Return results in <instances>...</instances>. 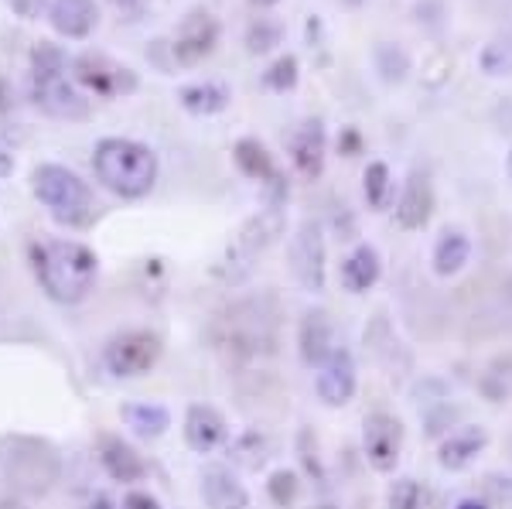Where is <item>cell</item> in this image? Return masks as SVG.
Listing matches in <instances>:
<instances>
[{
    "label": "cell",
    "mask_w": 512,
    "mask_h": 509,
    "mask_svg": "<svg viewBox=\"0 0 512 509\" xmlns=\"http://www.w3.org/2000/svg\"><path fill=\"white\" fill-rule=\"evenodd\" d=\"M400 451H403V424L400 417L393 414H369L366 424H362V455L366 462L373 465L376 472L390 475L400 462Z\"/></svg>",
    "instance_id": "8fae6325"
},
{
    "label": "cell",
    "mask_w": 512,
    "mask_h": 509,
    "mask_svg": "<svg viewBox=\"0 0 512 509\" xmlns=\"http://www.w3.org/2000/svg\"><path fill=\"white\" fill-rule=\"evenodd\" d=\"M216 45H219V21L209 11H188L175 31L171 52H175L178 65H198L216 52Z\"/></svg>",
    "instance_id": "7c38bea8"
},
{
    "label": "cell",
    "mask_w": 512,
    "mask_h": 509,
    "mask_svg": "<svg viewBox=\"0 0 512 509\" xmlns=\"http://www.w3.org/2000/svg\"><path fill=\"white\" fill-rule=\"evenodd\" d=\"M338 147H342L345 158H352V154H359V134H355V130H345V134L338 137Z\"/></svg>",
    "instance_id": "d590c367"
},
{
    "label": "cell",
    "mask_w": 512,
    "mask_h": 509,
    "mask_svg": "<svg viewBox=\"0 0 512 509\" xmlns=\"http://www.w3.org/2000/svg\"><path fill=\"white\" fill-rule=\"evenodd\" d=\"M386 506H390V509H437V506H441V496H437V489L427 486V482L403 475V479H396L390 486Z\"/></svg>",
    "instance_id": "4316f807"
},
{
    "label": "cell",
    "mask_w": 512,
    "mask_h": 509,
    "mask_svg": "<svg viewBox=\"0 0 512 509\" xmlns=\"http://www.w3.org/2000/svg\"><path fill=\"white\" fill-rule=\"evenodd\" d=\"M506 171H509V178H512V151H509V158H506Z\"/></svg>",
    "instance_id": "ee69618b"
},
{
    "label": "cell",
    "mask_w": 512,
    "mask_h": 509,
    "mask_svg": "<svg viewBox=\"0 0 512 509\" xmlns=\"http://www.w3.org/2000/svg\"><path fill=\"white\" fill-rule=\"evenodd\" d=\"M478 65H482L485 76H512V38H495L482 48L478 55Z\"/></svg>",
    "instance_id": "4dcf8cb0"
},
{
    "label": "cell",
    "mask_w": 512,
    "mask_h": 509,
    "mask_svg": "<svg viewBox=\"0 0 512 509\" xmlns=\"http://www.w3.org/2000/svg\"><path fill=\"white\" fill-rule=\"evenodd\" d=\"M120 509H161V503H158V496H151V492L134 489V492H127V496H123Z\"/></svg>",
    "instance_id": "e575fe53"
},
{
    "label": "cell",
    "mask_w": 512,
    "mask_h": 509,
    "mask_svg": "<svg viewBox=\"0 0 512 509\" xmlns=\"http://www.w3.org/2000/svg\"><path fill=\"white\" fill-rule=\"evenodd\" d=\"M277 45H280V24L256 18L250 28H246V48H250V55H267V52H274Z\"/></svg>",
    "instance_id": "d6a6232c"
},
{
    "label": "cell",
    "mask_w": 512,
    "mask_h": 509,
    "mask_svg": "<svg viewBox=\"0 0 512 509\" xmlns=\"http://www.w3.org/2000/svg\"><path fill=\"white\" fill-rule=\"evenodd\" d=\"M345 4H349V7H362L366 0H345Z\"/></svg>",
    "instance_id": "7bdbcfd3"
},
{
    "label": "cell",
    "mask_w": 512,
    "mask_h": 509,
    "mask_svg": "<svg viewBox=\"0 0 512 509\" xmlns=\"http://www.w3.org/2000/svg\"><path fill=\"white\" fill-rule=\"evenodd\" d=\"M158 359H161V339L154 332H144V328H130V332L113 335L103 349V366L113 376H120V380L151 373Z\"/></svg>",
    "instance_id": "ba28073f"
},
{
    "label": "cell",
    "mask_w": 512,
    "mask_h": 509,
    "mask_svg": "<svg viewBox=\"0 0 512 509\" xmlns=\"http://www.w3.org/2000/svg\"><path fill=\"white\" fill-rule=\"evenodd\" d=\"M454 509H489V503H485V499H461Z\"/></svg>",
    "instance_id": "ab89813d"
},
{
    "label": "cell",
    "mask_w": 512,
    "mask_h": 509,
    "mask_svg": "<svg viewBox=\"0 0 512 509\" xmlns=\"http://www.w3.org/2000/svg\"><path fill=\"white\" fill-rule=\"evenodd\" d=\"M325 154H328L325 123L304 120L291 137V161H294L297 175L308 178V182L321 178V171H325Z\"/></svg>",
    "instance_id": "9a60e30c"
},
{
    "label": "cell",
    "mask_w": 512,
    "mask_h": 509,
    "mask_svg": "<svg viewBox=\"0 0 512 509\" xmlns=\"http://www.w3.org/2000/svg\"><path fill=\"white\" fill-rule=\"evenodd\" d=\"M120 417L130 431L140 434V438H161V434L171 428V414H168V407H161V404H123Z\"/></svg>",
    "instance_id": "484cf974"
},
{
    "label": "cell",
    "mask_w": 512,
    "mask_h": 509,
    "mask_svg": "<svg viewBox=\"0 0 512 509\" xmlns=\"http://www.w3.org/2000/svg\"><path fill=\"white\" fill-rule=\"evenodd\" d=\"M297 79H301V72H297L294 55H280V59L263 72V86L274 89V93H291L297 86Z\"/></svg>",
    "instance_id": "1f68e13d"
},
{
    "label": "cell",
    "mask_w": 512,
    "mask_h": 509,
    "mask_svg": "<svg viewBox=\"0 0 512 509\" xmlns=\"http://www.w3.org/2000/svg\"><path fill=\"white\" fill-rule=\"evenodd\" d=\"M229 451H233L236 465H243V469H250V472H260L270 458V441H267V434H260V431H243Z\"/></svg>",
    "instance_id": "f546056e"
},
{
    "label": "cell",
    "mask_w": 512,
    "mask_h": 509,
    "mask_svg": "<svg viewBox=\"0 0 512 509\" xmlns=\"http://www.w3.org/2000/svg\"><path fill=\"white\" fill-rule=\"evenodd\" d=\"M212 342L233 359H263L277 349V308L270 298H246L219 311Z\"/></svg>",
    "instance_id": "7a4b0ae2"
},
{
    "label": "cell",
    "mask_w": 512,
    "mask_h": 509,
    "mask_svg": "<svg viewBox=\"0 0 512 509\" xmlns=\"http://www.w3.org/2000/svg\"><path fill=\"white\" fill-rule=\"evenodd\" d=\"M267 492H270V499H274V503H277L280 509H291V506H294V499H297V492H301L297 472H291V469H277L274 475H270Z\"/></svg>",
    "instance_id": "836d02e7"
},
{
    "label": "cell",
    "mask_w": 512,
    "mask_h": 509,
    "mask_svg": "<svg viewBox=\"0 0 512 509\" xmlns=\"http://www.w3.org/2000/svg\"><path fill=\"white\" fill-rule=\"evenodd\" d=\"M11 4L18 7V14H24V18H35V11H38V7L31 4V0H11Z\"/></svg>",
    "instance_id": "f35d334b"
},
{
    "label": "cell",
    "mask_w": 512,
    "mask_h": 509,
    "mask_svg": "<svg viewBox=\"0 0 512 509\" xmlns=\"http://www.w3.org/2000/svg\"><path fill=\"white\" fill-rule=\"evenodd\" d=\"M434 216V188L431 178L414 171L403 185V195L396 199V223L403 229H424Z\"/></svg>",
    "instance_id": "ffe728a7"
},
{
    "label": "cell",
    "mask_w": 512,
    "mask_h": 509,
    "mask_svg": "<svg viewBox=\"0 0 512 509\" xmlns=\"http://www.w3.org/2000/svg\"><path fill=\"white\" fill-rule=\"evenodd\" d=\"M379 277H383V260L373 243H359L342 260V287L349 294H366L369 287H376Z\"/></svg>",
    "instance_id": "603a6c76"
},
{
    "label": "cell",
    "mask_w": 512,
    "mask_h": 509,
    "mask_svg": "<svg viewBox=\"0 0 512 509\" xmlns=\"http://www.w3.org/2000/svg\"><path fill=\"white\" fill-rule=\"evenodd\" d=\"M31 192H35V199L45 205L55 223L69 226V229L93 223V216H96L93 188L82 182L72 168H65V164H52V161L38 164V168L31 171Z\"/></svg>",
    "instance_id": "5b68a950"
},
{
    "label": "cell",
    "mask_w": 512,
    "mask_h": 509,
    "mask_svg": "<svg viewBox=\"0 0 512 509\" xmlns=\"http://www.w3.org/2000/svg\"><path fill=\"white\" fill-rule=\"evenodd\" d=\"M11 469H7V479L11 486L28 489V492H45L59 479V455H55L48 445L31 438H18L14 441V455L7 458Z\"/></svg>",
    "instance_id": "30bf717a"
},
{
    "label": "cell",
    "mask_w": 512,
    "mask_h": 509,
    "mask_svg": "<svg viewBox=\"0 0 512 509\" xmlns=\"http://www.w3.org/2000/svg\"><path fill=\"white\" fill-rule=\"evenodd\" d=\"M485 445H489V431L478 428V424H465V428L451 431L448 438L441 441L437 462H441V469H448V472H465L468 465L485 451Z\"/></svg>",
    "instance_id": "d6986e66"
},
{
    "label": "cell",
    "mask_w": 512,
    "mask_h": 509,
    "mask_svg": "<svg viewBox=\"0 0 512 509\" xmlns=\"http://www.w3.org/2000/svg\"><path fill=\"white\" fill-rule=\"evenodd\" d=\"M31 89L35 100L48 117L55 120H86L89 117V93L69 76V59L62 48L41 45L31 52Z\"/></svg>",
    "instance_id": "277c9868"
},
{
    "label": "cell",
    "mask_w": 512,
    "mask_h": 509,
    "mask_svg": "<svg viewBox=\"0 0 512 509\" xmlns=\"http://www.w3.org/2000/svg\"><path fill=\"white\" fill-rule=\"evenodd\" d=\"M31 267L41 291L59 305H79L89 298L99 274V260L86 243L76 240H45L31 246Z\"/></svg>",
    "instance_id": "6da1fadb"
},
{
    "label": "cell",
    "mask_w": 512,
    "mask_h": 509,
    "mask_svg": "<svg viewBox=\"0 0 512 509\" xmlns=\"http://www.w3.org/2000/svg\"><path fill=\"white\" fill-rule=\"evenodd\" d=\"M113 4H117L120 11H127V14H140L147 7V0H113Z\"/></svg>",
    "instance_id": "8d00e7d4"
},
{
    "label": "cell",
    "mask_w": 512,
    "mask_h": 509,
    "mask_svg": "<svg viewBox=\"0 0 512 509\" xmlns=\"http://www.w3.org/2000/svg\"><path fill=\"white\" fill-rule=\"evenodd\" d=\"M315 390L318 400L325 407H345L352 404L355 390H359V369H355V359L349 349L338 346L325 363L318 366L315 376Z\"/></svg>",
    "instance_id": "4fadbf2b"
},
{
    "label": "cell",
    "mask_w": 512,
    "mask_h": 509,
    "mask_svg": "<svg viewBox=\"0 0 512 509\" xmlns=\"http://www.w3.org/2000/svg\"><path fill=\"white\" fill-rule=\"evenodd\" d=\"M48 24H52L55 35L82 41L96 31L99 7L96 0H52L48 4Z\"/></svg>",
    "instance_id": "e0dca14e"
},
{
    "label": "cell",
    "mask_w": 512,
    "mask_h": 509,
    "mask_svg": "<svg viewBox=\"0 0 512 509\" xmlns=\"http://www.w3.org/2000/svg\"><path fill=\"white\" fill-rule=\"evenodd\" d=\"M86 509H117V506H113V499L106 496V492H99V496L89 499V506H86Z\"/></svg>",
    "instance_id": "74e56055"
},
{
    "label": "cell",
    "mask_w": 512,
    "mask_h": 509,
    "mask_svg": "<svg viewBox=\"0 0 512 509\" xmlns=\"http://www.w3.org/2000/svg\"><path fill=\"white\" fill-rule=\"evenodd\" d=\"M291 270L308 294H321L328 284V246L325 229L315 219H304L291 236Z\"/></svg>",
    "instance_id": "52a82bcc"
},
{
    "label": "cell",
    "mask_w": 512,
    "mask_h": 509,
    "mask_svg": "<svg viewBox=\"0 0 512 509\" xmlns=\"http://www.w3.org/2000/svg\"><path fill=\"white\" fill-rule=\"evenodd\" d=\"M373 62H376L379 79L390 82V86H396V82H403L410 76V55H407V48H400L396 41H379L376 52H373Z\"/></svg>",
    "instance_id": "f1b7e54d"
},
{
    "label": "cell",
    "mask_w": 512,
    "mask_h": 509,
    "mask_svg": "<svg viewBox=\"0 0 512 509\" xmlns=\"http://www.w3.org/2000/svg\"><path fill=\"white\" fill-rule=\"evenodd\" d=\"M72 76L86 93L103 96V100H117V96H130L137 89L134 69L113 62L103 52H82L72 59Z\"/></svg>",
    "instance_id": "9c48e42d"
},
{
    "label": "cell",
    "mask_w": 512,
    "mask_h": 509,
    "mask_svg": "<svg viewBox=\"0 0 512 509\" xmlns=\"http://www.w3.org/2000/svg\"><path fill=\"white\" fill-rule=\"evenodd\" d=\"M297 346H301V359L308 366H321L328 356L338 349L335 346V322L328 311H308L301 318V328H297Z\"/></svg>",
    "instance_id": "ac0fdd59"
},
{
    "label": "cell",
    "mask_w": 512,
    "mask_h": 509,
    "mask_svg": "<svg viewBox=\"0 0 512 509\" xmlns=\"http://www.w3.org/2000/svg\"><path fill=\"white\" fill-rule=\"evenodd\" d=\"M362 195H366V202H369V209H373V212L390 209V199H393L390 164H386V161H369L366 175H362Z\"/></svg>",
    "instance_id": "83f0119b"
},
{
    "label": "cell",
    "mask_w": 512,
    "mask_h": 509,
    "mask_svg": "<svg viewBox=\"0 0 512 509\" xmlns=\"http://www.w3.org/2000/svg\"><path fill=\"white\" fill-rule=\"evenodd\" d=\"M226 438H229V424L216 407L192 404L185 410V441L192 451H198V455H209V451L226 445Z\"/></svg>",
    "instance_id": "2e32d148"
},
{
    "label": "cell",
    "mask_w": 512,
    "mask_h": 509,
    "mask_svg": "<svg viewBox=\"0 0 512 509\" xmlns=\"http://www.w3.org/2000/svg\"><path fill=\"white\" fill-rule=\"evenodd\" d=\"M93 171L106 192L120 199H144L158 182V154L130 137H103L93 151Z\"/></svg>",
    "instance_id": "3957f363"
},
{
    "label": "cell",
    "mask_w": 512,
    "mask_h": 509,
    "mask_svg": "<svg viewBox=\"0 0 512 509\" xmlns=\"http://www.w3.org/2000/svg\"><path fill=\"white\" fill-rule=\"evenodd\" d=\"M233 100L226 82H216V79H205V82H192V86H181L178 89V103L185 106L192 117H216L222 113Z\"/></svg>",
    "instance_id": "cb8c5ba5"
},
{
    "label": "cell",
    "mask_w": 512,
    "mask_h": 509,
    "mask_svg": "<svg viewBox=\"0 0 512 509\" xmlns=\"http://www.w3.org/2000/svg\"><path fill=\"white\" fill-rule=\"evenodd\" d=\"M99 462H103L106 475L117 482H140L147 475L144 458L123 438H117V434H103L99 438Z\"/></svg>",
    "instance_id": "7402d4cb"
},
{
    "label": "cell",
    "mask_w": 512,
    "mask_h": 509,
    "mask_svg": "<svg viewBox=\"0 0 512 509\" xmlns=\"http://www.w3.org/2000/svg\"><path fill=\"white\" fill-rule=\"evenodd\" d=\"M284 233V209L280 205H267L253 219H246L243 229L233 236V243L226 246V253L219 257V264L212 267V274L222 284H243L253 274L256 260L277 243V236Z\"/></svg>",
    "instance_id": "8992f818"
},
{
    "label": "cell",
    "mask_w": 512,
    "mask_h": 509,
    "mask_svg": "<svg viewBox=\"0 0 512 509\" xmlns=\"http://www.w3.org/2000/svg\"><path fill=\"white\" fill-rule=\"evenodd\" d=\"M202 499L205 509H250V492L226 465L202 469Z\"/></svg>",
    "instance_id": "44dd1931"
},
{
    "label": "cell",
    "mask_w": 512,
    "mask_h": 509,
    "mask_svg": "<svg viewBox=\"0 0 512 509\" xmlns=\"http://www.w3.org/2000/svg\"><path fill=\"white\" fill-rule=\"evenodd\" d=\"M233 161L239 164V171H243L246 178L267 185L270 205H284L287 182H284V175L277 171V164H274V158H270L267 147H263L260 141H253V137H243V141H236V147H233Z\"/></svg>",
    "instance_id": "5bb4252c"
},
{
    "label": "cell",
    "mask_w": 512,
    "mask_h": 509,
    "mask_svg": "<svg viewBox=\"0 0 512 509\" xmlns=\"http://www.w3.org/2000/svg\"><path fill=\"white\" fill-rule=\"evenodd\" d=\"M253 7H260V11H267V7H274V4H280V0H250Z\"/></svg>",
    "instance_id": "60d3db41"
},
{
    "label": "cell",
    "mask_w": 512,
    "mask_h": 509,
    "mask_svg": "<svg viewBox=\"0 0 512 509\" xmlns=\"http://www.w3.org/2000/svg\"><path fill=\"white\" fill-rule=\"evenodd\" d=\"M318 509H335V506H328V503H325V506H318Z\"/></svg>",
    "instance_id": "f6af8a7d"
},
{
    "label": "cell",
    "mask_w": 512,
    "mask_h": 509,
    "mask_svg": "<svg viewBox=\"0 0 512 509\" xmlns=\"http://www.w3.org/2000/svg\"><path fill=\"white\" fill-rule=\"evenodd\" d=\"M468 260H472V240H468L461 229H444L434 243V257H431L434 274L437 277H454L468 267Z\"/></svg>",
    "instance_id": "d4e9b609"
},
{
    "label": "cell",
    "mask_w": 512,
    "mask_h": 509,
    "mask_svg": "<svg viewBox=\"0 0 512 509\" xmlns=\"http://www.w3.org/2000/svg\"><path fill=\"white\" fill-rule=\"evenodd\" d=\"M7 171H11V161H7L4 154H0V175H7Z\"/></svg>",
    "instance_id": "b9f144b4"
}]
</instances>
